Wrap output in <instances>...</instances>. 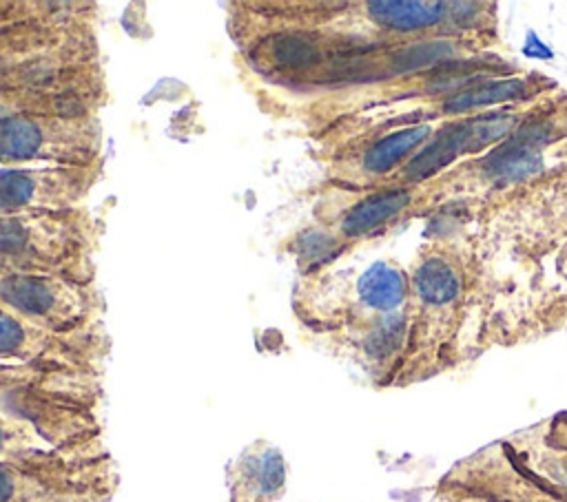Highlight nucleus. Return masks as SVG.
I'll return each mask as SVG.
<instances>
[{"label":"nucleus","mask_w":567,"mask_h":502,"mask_svg":"<svg viewBox=\"0 0 567 502\" xmlns=\"http://www.w3.org/2000/svg\"><path fill=\"white\" fill-rule=\"evenodd\" d=\"M478 254L461 237L427 239L408 270L405 347L394 387H408L470 358L467 325L478 299Z\"/></svg>","instance_id":"1"},{"label":"nucleus","mask_w":567,"mask_h":502,"mask_svg":"<svg viewBox=\"0 0 567 502\" xmlns=\"http://www.w3.org/2000/svg\"><path fill=\"white\" fill-rule=\"evenodd\" d=\"M563 170H567V91L556 86L534 100L527 117L507 139L421 184L425 215L463 208L483 217Z\"/></svg>","instance_id":"2"},{"label":"nucleus","mask_w":567,"mask_h":502,"mask_svg":"<svg viewBox=\"0 0 567 502\" xmlns=\"http://www.w3.org/2000/svg\"><path fill=\"white\" fill-rule=\"evenodd\" d=\"M115 489V462L97 440L27 462H0V502H109Z\"/></svg>","instance_id":"3"},{"label":"nucleus","mask_w":567,"mask_h":502,"mask_svg":"<svg viewBox=\"0 0 567 502\" xmlns=\"http://www.w3.org/2000/svg\"><path fill=\"white\" fill-rule=\"evenodd\" d=\"M534 100L439 124L421 150L383 186H421L463 161L481 157L520 126Z\"/></svg>","instance_id":"4"},{"label":"nucleus","mask_w":567,"mask_h":502,"mask_svg":"<svg viewBox=\"0 0 567 502\" xmlns=\"http://www.w3.org/2000/svg\"><path fill=\"white\" fill-rule=\"evenodd\" d=\"M478 219L520 254L538 259L556 252L567 243V170Z\"/></svg>","instance_id":"5"},{"label":"nucleus","mask_w":567,"mask_h":502,"mask_svg":"<svg viewBox=\"0 0 567 502\" xmlns=\"http://www.w3.org/2000/svg\"><path fill=\"white\" fill-rule=\"evenodd\" d=\"M427 502H534V473L505 440L458 460Z\"/></svg>","instance_id":"6"},{"label":"nucleus","mask_w":567,"mask_h":502,"mask_svg":"<svg viewBox=\"0 0 567 502\" xmlns=\"http://www.w3.org/2000/svg\"><path fill=\"white\" fill-rule=\"evenodd\" d=\"M439 124L365 133L332 144L330 181L341 190H370L396 175L432 137Z\"/></svg>","instance_id":"7"},{"label":"nucleus","mask_w":567,"mask_h":502,"mask_svg":"<svg viewBox=\"0 0 567 502\" xmlns=\"http://www.w3.org/2000/svg\"><path fill=\"white\" fill-rule=\"evenodd\" d=\"M84 115L27 113L0 117V161L51 159L84 164L93 157L95 133Z\"/></svg>","instance_id":"8"},{"label":"nucleus","mask_w":567,"mask_h":502,"mask_svg":"<svg viewBox=\"0 0 567 502\" xmlns=\"http://www.w3.org/2000/svg\"><path fill=\"white\" fill-rule=\"evenodd\" d=\"M348 192L352 195V201L332 219V230L328 239H323L332 259L348 243L381 234L405 219L425 217L427 210L421 186H377Z\"/></svg>","instance_id":"9"},{"label":"nucleus","mask_w":567,"mask_h":502,"mask_svg":"<svg viewBox=\"0 0 567 502\" xmlns=\"http://www.w3.org/2000/svg\"><path fill=\"white\" fill-rule=\"evenodd\" d=\"M0 301L16 314L55 332L66 334L80 327L84 305L75 287L64 279L44 274H11L0 279Z\"/></svg>","instance_id":"10"},{"label":"nucleus","mask_w":567,"mask_h":502,"mask_svg":"<svg viewBox=\"0 0 567 502\" xmlns=\"http://www.w3.org/2000/svg\"><path fill=\"white\" fill-rule=\"evenodd\" d=\"M78 168H4L0 170V212L20 210H64L80 199L86 188Z\"/></svg>","instance_id":"11"},{"label":"nucleus","mask_w":567,"mask_h":502,"mask_svg":"<svg viewBox=\"0 0 567 502\" xmlns=\"http://www.w3.org/2000/svg\"><path fill=\"white\" fill-rule=\"evenodd\" d=\"M228 502H279L286 491V462L266 440L246 447L226 469Z\"/></svg>","instance_id":"12"},{"label":"nucleus","mask_w":567,"mask_h":502,"mask_svg":"<svg viewBox=\"0 0 567 502\" xmlns=\"http://www.w3.org/2000/svg\"><path fill=\"white\" fill-rule=\"evenodd\" d=\"M512 451L538 475L556 484L567 495V414L505 438Z\"/></svg>","instance_id":"13"},{"label":"nucleus","mask_w":567,"mask_h":502,"mask_svg":"<svg viewBox=\"0 0 567 502\" xmlns=\"http://www.w3.org/2000/svg\"><path fill=\"white\" fill-rule=\"evenodd\" d=\"M60 449L71 447H58L35 422L0 411V462H27Z\"/></svg>","instance_id":"14"},{"label":"nucleus","mask_w":567,"mask_h":502,"mask_svg":"<svg viewBox=\"0 0 567 502\" xmlns=\"http://www.w3.org/2000/svg\"><path fill=\"white\" fill-rule=\"evenodd\" d=\"M551 263H554L556 294H563L567 299V243L560 245L556 252H551ZM565 321H567V305H565Z\"/></svg>","instance_id":"15"},{"label":"nucleus","mask_w":567,"mask_h":502,"mask_svg":"<svg viewBox=\"0 0 567 502\" xmlns=\"http://www.w3.org/2000/svg\"><path fill=\"white\" fill-rule=\"evenodd\" d=\"M523 462V460H520ZM525 464V462H523ZM527 467V464H525ZM529 469V467H527ZM532 471V469H529ZM534 473V471H532ZM534 502H567V495L551 484L549 480H545L543 475L534 473Z\"/></svg>","instance_id":"16"}]
</instances>
